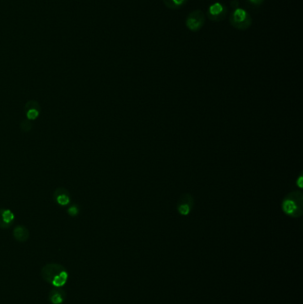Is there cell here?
<instances>
[{
    "label": "cell",
    "instance_id": "52a82bcc",
    "mask_svg": "<svg viewBox=\"0 0 303 304\" xmlns=\"http://www.w3.org/2000/svg\"><path fill=\"white\" fill-rule=\"evenodd\" d=\"M15 216L11 210L0 208V229H8L12 226Z\"/></svg>",
    "mask_w": 303,
    "mask_h": 304
},
{
    "label": "cell",
    "instance_id": "8992f818",
    "mask_svg": "<svg viewBox=\"0 0 303 304\" xmlns=\"http://www.w3.org/2000/svg\"><path fill=\"white\" fill-rule=\"evenodd\" d=\"M67 298V293L61 287H54L48 294V301L51 304H62Z\"/></svg>",
    "mask_w": 303,
    "mask_h": 304
},
{
    "label": "cell",
    "instance_id": "5b68a950",
    "mask_svg": "<svg viewBox=\"0 0 303 304\" xmlns=\"http://www.w3.org/2000/svg\"><path fill=\"white\" fill-rule=\"evenodd\" d=\"M229 13L228 7L221 2H215L210 4L206 11V16L212 22H221L225 19Z\"/></svg>",
    "mask_w": 303,
    "mask_h": 304
},
{
    "label": "cell",
    "instance_id": "5bb4252c",
    "mask_svg": "<svg viewBox=\"0 0 303 304\" xmlns=\"http://www.w3.org/2000/svg\"><path fill=\"white\" fill-rule=\"evenodd\" d=\"M68 213H69L70 216H76V215H78V213H79V210H78V207H77V205H72V206H70V207L68 209Z\"/></svg>",
    "mask_w": 303,
    "mask_h": 304
},
{
    "label": "cell",
    "instance_id": "277c9868",
    "mask_svg": "<svg viewBox=\"0 0 303 304\" xmlns=\"http://www.w3.org/2000/svg\"><path fill=\"white\" fill-rule=\"evenodd\" d=\"M205 23V13L202 10L197 9L188 14L185 25L192 32L200 31Z\"/></svg>",
    "mask_w": 303,
    "mask_h": 304
},
{
    "label": "cell",
    "instance_id": "ba28073f",
    "mask_svg": "<svg viewBox=\"0 0 303 304\" xmlns=\"http://www.w3.org/2000/svg\"><path fill=\"white\" fill-rule=\"evenodd\" d=\"M53 200L57 204L64 206L70 203L71 198L69 191H67L65 188H57L53 192Z\"/></svg>",
    "mask_w": 303,
    "mask_h": 304
},
{
    "label": "cell",
    "instance_id": "2e32d148",
    "mask_svg": "<svg viewBox=\"0 0 303 304\" xmlns=\"http://www.w3.org/2000/svg\"><path fill=\"white\" fill-rule=\"evenodd\" d=\"M230 5H231V7H233L234 9L238 8V7H239V1L238 0H232L230 2Z\"/></svg>",
    "mask_w": 303,
    "mask_h": 304
},
{
    "label": "cell",
    "instance_id": "4fadbf2b",
    "mask_svg": "<svg viewBox=\"0 0 303 304\" xmlns=\"http://www.w3.org/2000/svg\"><path fill=\"white\" fill-rule=\"evenodd\" d=\"M21 128H22V130L23 131V132H29V131H31V128H32V123H31V120H29V119L23 120V121L21 123Z\"/></svg>",
    "mask_w": 303,
    "mask_h": 304
},
{
    "label": "cell",
    "instance_id": "6da1fadb",
    "mask_svg": "<svg viewBox=\"0 0 303 304\" xmlns=\"http://www.w3.org/2000/svg\"><path fill=\"white\" fill-rule=\"evenodd\" d=\"M41 277L44 281L54 287L65 286L69 279V272L65 267L60 263H48L41 269Z\"/></svg>",
    "mask_w": 303,
    "mask_h": 304
},
{
    "label": "cell",
    "instance_id": "9c48e42d",
    "mask_svg": "<svg viewBox=\"0 0 303 304\" xmlns=\"http://www.w3.org/2000/svg\"><path fill=\"white\" fill-rule=\"evenodd\" d=\"M25 113L29 120H34L38 118L40 114V105L36 101H29L24 107Z\"/></svg>",
    "mask_w": 303,
    "mask_h": 304
},
{
    "label": "cell",
    "instance_id": "30bf717a",
    "mask_svg": "<svg viewBox=\"0 0 303 304\" xmlns=\"http://www.w3.org/2000/svg\"><path fill=\"white\" fill-rule=\"evenodd\" d=\"M182 201L178 203V211L182 215H188L191 213L192 208V200L191 195H184L182 197Z\"/></svg>",
    "mask_w": 303,
    "mask_h": 304
},
{
    "label": "cell",
    "instance_id": "9a60e30c",
    "mask_svg": "<svg viewBox=\"0 0 303 304\" xmlns=\"http://www.w3.org/2000/svg\"><path fill=\"white\" fill-rule=\"evenodd\" d=\"M265 0H247V2L252 5L254 6H260L261 4L264 3Z\"/></svg>",
    "mask_w": 303,
    "mask_h": 304
},
{
    "label": "cell",
    "instance_id": "3957f363",
    "mask_svg": "<svg viewBox=\"0 0 303 304\" xmlns=\"http://www.w3.org/2000/svg\"><path fill=\"white\" fill-rule=\"evenodd\" d=\"M282 208L286 214L299 217L302 214V194L296 191L288 194L282 203Z\"/></svg>",
    "mask_w": 303,
    "mask_h": 304
},
{
    "label": "cell",
    "instance_id": "7c38bea8",
    "mask_svg": "<svg viewBox=\"0 0 303 304\" xmlns=\"http://www.w3.org/2000/svg\"><path fill=\"white\" fill-rule=\"evenodd\" d=\"M189 0H163L165 6L171 10L181 9L188 3Z\"/></svg>",
    "mask_w": 303,
    "mask_h": 304
},
{
    "label": "cell",
    "instance_id": "8fae6325",
    "mask_svg": "<svg viewBox=\"0 0 303 304\" xmlns=\"http://www.w3.org/2000/svg\"><path fill=\"white\" fill-rule=\"evenodd\" d=\"M13 236L16 241L23 243L30 239V231L25 226L17 225L13 229Z\"/></svg>",
    "mask_w": 303,
    "mask_h": 304
},
{
    "label": "cell",
    "instance_id": "7a4b0ae2",
    "mask_svg": "<svg viewBox=\"0 0 303 304\" xmlns=\"http://www.w3.org/2000/svg\"><path fill=\"white\" fill-rule=\"evenodd\" d=\"M230 25L238 31H247L252 24L251 14L246 9L238 7L230 13Z\"/></svg>",
    "mask_w": 303,
    "mask_h": 304
}]
</instances>
